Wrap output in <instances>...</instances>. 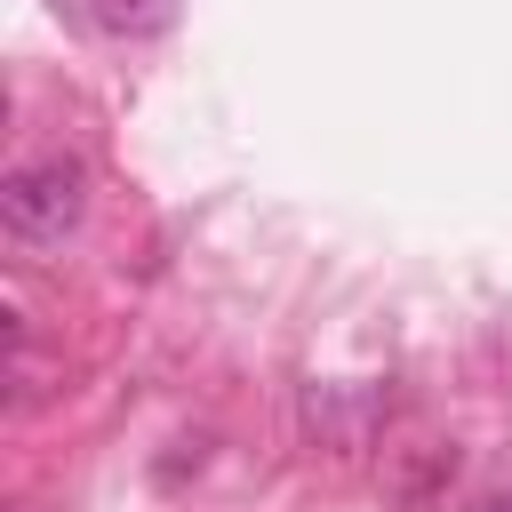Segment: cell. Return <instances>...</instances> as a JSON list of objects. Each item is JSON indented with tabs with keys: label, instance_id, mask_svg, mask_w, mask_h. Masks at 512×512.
I'll return each mask as SVG.
<instances>
[{
	"label": "cell",
	"instance_id": "7a4b0ae2",
	"mask_svg": "<svg viewBox=\"0 0 512 512\" xmlns=\"http://www.w3.org/2000/svg\"><path fill=\"white\" fill-rule=\"evenodd\" d=\"M456 472H464L456 440H416V448H400V464H392V504H400V512H432Z\"/></svg>",
	"mask_w": 512,
	"mask_h": 512
},
{
	"label": "cell",
	"instance_id": "6da1fadb",
	"mask_svg": "<svg viewBox=\"0 0 512 512\" xmlns=\"http://www.w3.org/2000/svg\"><path fill=\"white\" fill-rule=\"evenodd\" d=\"M80 216H88V168H80L72 152H40V160H16V168L0 176V224H8L24 248L64 240Z\"/></svg>",
	"mask_w": 512,
	"mask_h": 512
},
{
	"label": "cell",
	"instance_id": "3957f363",
	"mask_svg": "<svg viewBox=\"0 0 512 512\" xmlns=\"http://www.w3.org/2000/svg\"><path fill=\"white\" fill-rule=\"evenodd\" d=\"M168 16H176V0H96V24L120 40H152V32H168Z\"/></svg>",
	"mask_w": 512,
	"mask_h": 512
},
{
	"label": "cell",
	"instance_id": "277c9868",
	"mask_svg": "<svg viewBox=\"0 0 512 512\" xmlns=\"http://www.w3.org/2000/svg\"><path fill=\"white\" fill-rule=\"evenodd\" d=\"M472 512H512V488H488V496H480Z\"/></svg>",
	"mask_w": 512,
	"mask_h": 512
}]
</instances>
